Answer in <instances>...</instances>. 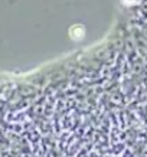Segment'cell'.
Wrapping results in <instances>:
<instances>
[{"instance_id": "obj_1", "label": "cell", "mask_w": 147, "mask_h": 157, "mask_svg": "<svg viewBox=\"0 0 147 157\" xmlns=\"http://www.w3.org/2000/svg\"><path fill=\"white\" fill-rule=\"evenodd\" d=\"M68 35H69V38H71L72 40H82V39L85 38V35H87V29H85L84 25L75 23V25H72L71 28H69Z\"/></svg>"}, {"instance_id": "obj_2", "label": "cell", "mask_w": 147, "mask_h": 157, "mask_svg": "<svg viewBox=\"0 0 147 157\" xmlns=\"http://www.w3.org/2000/svg\"><path fill=\"white\" fill-rule=\"evenodd\" d=\"M121 3L124 6H134L137 3V0H121Z\"/></svg>"}]
</instances>
